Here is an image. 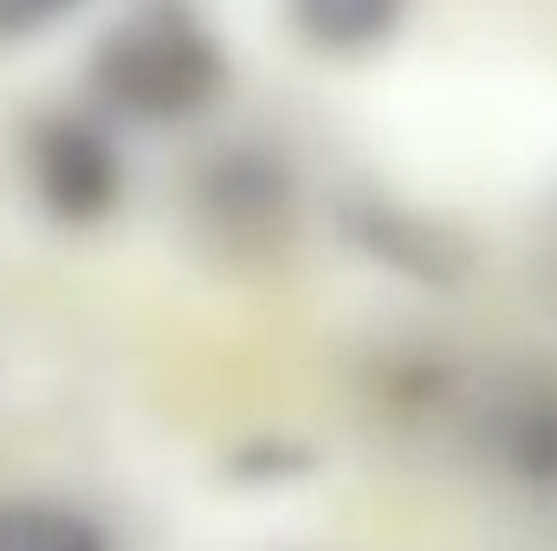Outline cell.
<instances>
[{"label": "cell", "mask_w": 557, "mask_h": 551, "mask_svg": "<svg viewBox=\"0 0 557 551\" xmlns=\"http://www.w3.org/2000/svg\"><path fill=\"white\" fill-rule=\"evenodd\" d=\"M188 228L234 267L267 260L298 228V169L267 137H227L188 169Z\"/></svg>", "instance_id": "3957f363"}, {"label": "cell", "mask_w": 557, "mask_h": 551, "mask_svg": "<svg viewBox=\"0 0 557 551\" xmlns=\"http://www.w3.org/2000/svg\"><path fill=\"white\" fill-rule=\"evenodd\" d=\"M331 228L376 273L409 279L421 292H460L480 267V247L467 241L460 221L421 208V201L383 188V182H344L331 195Z\"/></svg>", "instance_id": "277c9868"}, {"label": "cell", "mask_w": 557, "mask_h": 551, "mask_svg": "<svg viewBox=\"0 0 557 551\" xmlns=\"http://www.w3.org/2000/svg\"><path fill=\"white\" fill-rule=\"evenodd\" d=\"M416 0H278L285 33L318 59H376L409 26Z\"/></svg>", "instance_id": "5b68a950"}, {"label": "cell", "mask_w": 557, "mask_h": 551, "mask_svg": "<svg viewBox=\"0 0 557 551\" xmlns=\"http://www.w3.org/2000/svg\"><path fill=\"white\" fill-rule=\"evenodd\" d=\"M20 182L33 195V208L65 228V234H91L104 228L124 201H131V149L111 118H98L91 105H46L20 124Z\"/></svg>", "instance_id": "7a4b0ae2"}, {"label": "cell", "mask_w": 557, "mask_h": 551, "mask_svg": "<svg viewBox=\"0 0 557 551\" xmlns=\"http://www.w3.org/2000/svg\"><path fill=\"white\" fill-rule=\"evenodd\" d=\"M91 111L117 131H188L234 91V52L195 0H124L85 52Z\"/></svg>", "instance_id": "6da1fadb"}, {"label": "cell", "mask_w": 557, "mask_h": 551, "mask_svg": "<svg viewBox=\"0 0 557 551\" xmlns=\"http://www.w3.org/2000/svg\"><path fill=\"white\" fill-rule=\"evenodd\" d=\"M98 0H0V52H20V46H39L52 39L59 26H72L78 13H91Z\"/></svg>", "instance_id": "52a82bcc"}, {"label": "cell", "mask_w": 557, "mask_h": 551, "mask_svg": "<svg viewBox=\"0 0 557 551\" xmlns=\"http://www.w3.org/2000/svg\"><path fill=\"white\" fill-rule=\"evenodd\" d=\"M0 551H117L111 526L72 500L7 493L0 500Z\"/></svg>", "instance_id": "8992f818"}]
</instances>
